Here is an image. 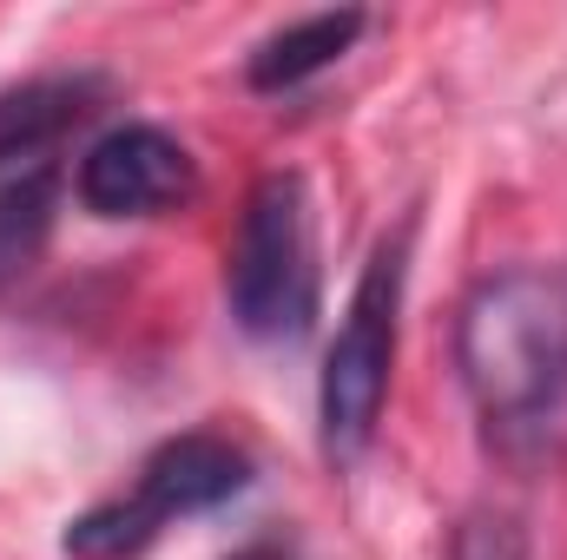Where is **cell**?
I'll return each mask as SVG.
<instances>
[{
  "instance_id": "obj_4",
  "label": "cell",
  "mask_w": 567,
  "mask_h": 560,
  "mask_svg": "<svg viewBox=\"0 0 567 560\" xmlns=\"http://www.w3.org/2000/svg\"><path fill=\"white\" fill-rule=\"evenodd\" d=\"M410 231L383 238L363 265V278L343 303V323L323 350V383H317V435L337 468H350L370 442L390 403V370H396V323H403V283H410Z\"/></svg>"
},
{
  "instance_id": "obj_8",
  "label": "cell",
  "mask_w": 567,
  "mask_h": 560,
  "mask_svg": "<svg viewBox=\"0 0 567 560\" xmlns=\"http://www.w3.org/2000/svg\"><path fill=\"white\" fill-rule=\"evenodd\" d=\"M53 198H60V165L53 158L0 178V290L40 258V245L53 231Z\"/></svg>"
},
{
  "instance_id": "obj_2",
  "label": "cell",
  "mask_w": 567,
  "mask_h": 560,
  "mask_svg": "<svg viewBox=\"0 0 567 560\" xmlns=\"http://www.w3.org/2000/svg\"><path fill=\"white\" fill-rule=\"evenodd\" d=\"M251 488V455L212 428H185L165 435L152 455L140 462L133 488L93 501L86 515L66 521L60 554L66 560H145L158 548V535L185 515H212L231 495Z\"/></svg>"
},
{
  "instance_id": "obj_10",
  "label": "cell",
  "mask_w": 567,
  "mask_h": 560,
  "mask_svg": "<svg viewBox=\"0 0 567 560\" xmlns=\"http://www.w3.org/2000/svg\"><path fill=\"white\" fill-rule=\"evenodd\" d=\"M225 560H297V541H284V535H265V541H245L238 554Z\"/></svg>"
},
{
  "instance_id": "obj_7",
  "label": "cell",
  "mask_w": 567,
  "mask_h": 560,
  "mask_svg": "<svg viewBox=\"0 0 567 560\" xmlns=\"http://www.w3.org/2000/svg\"><path fill=\"white\" fill-rule=\"evenodd\" d=\"M363 27H370L363 7H337V13H303V20H290L278 33H265L251 46V60H245L251 93H297V86H310L317 73H330L363 40Z\"/></svg>"
},
{
  "instance_id": "obj_3",
  "label": "cell",
  "mask_w": 567,
  "mask_h": 560,
  "mask_svg": "<svg viewBox=\"0 0 567 560\" xmlns=\"http://www.w3.org/2000/svg\"><path fill=\"white\" fill-rule=\"evenodd\" d=\"M225 310L251 343H303L317 323V238L303 172H265L238 211Z\"/></svg>"
},
{
  "instance_id": "obj_1",
  "label": "cell",
  "mask_w": 567,
  "mask_h": 560,
  "mask_svg": "<svg viewBox=\"0 0 567 560\" xmlns=\"http://www.w3.org/2000/svg\"><path fill=\"white\" fill-rule=\"evenodd\" d=\"M455 370L502 462H535L555 442L567 396V278L542 265L488 271L455 310Z\"/></svg>"
},
{
  "instance_id": "obj_9",
  "label": "cell",
  "mask_w": 567,
  "mask_h": 560,
  "mask_svg": "<svg viewBox=\"0 0 567 560\" xmlns=\"http://www.w3.org/2000/svg\"><path fill=\"white\" fill-rule=\"evenodd\" d=\"M449 560H535L528 535L515 515H495V508H475L455 535H449Z\"/></svg>"
},
{
  "instance_id": "obj_6",
  "label": "cell",
  "mask_w": 567,
  "mask_h": 560,
  "mask_svg": "<svg viewBox=\"0 0 567 560\" xmlns=\"http://www.w3.org/2000/svg\"><path fill=\"white\" fill-rule=\"evenodd\" d=\"M100 106V80L73 73V80H27L13 93H0V178L47 165L53 145L66 139L86 113Z\"/></svg>"
},
{
  "instance_id": "obj_5",
  "label": "cell",
  "mask_w": 567,
  "mask_h": 560,
  "mask_svg": "<svg viewBox=\"0 0 567 560\" xmlns=\"http://www.w3.org/2000/svg\"><path fill=\"white\" fill-rule=\"evenodd\" d=\"M73 191L93 218H165L198 191V165L165 126L126 120L80 152Z\"/></svg>"
}]
</instances>
